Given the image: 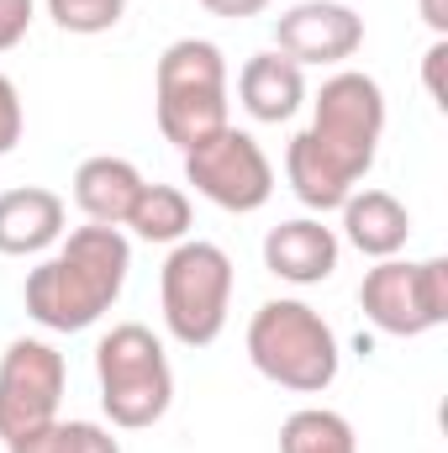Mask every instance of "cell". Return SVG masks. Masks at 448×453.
I'll return each mask as SVG.
<instances>
[{"label": "cell", "mask_w": 448, "mask_h": 453, "mask_svg": "<svg viewBox=\"0 0 448 453\" xmlns=\"http://www.w3.org/2000/svg\"><path fill=\"white\" fill-rule=\"evenodd\" d=\"M121 226H132L143 242H185V232H190V201L174 185H143Z\"/></svg>", "instance_id": "16"}, {"label": "cell", "mask_w": 448, "mask_h": 453, "mask_svg": "<svg viewBox=\"0 0 448 453\" xmlns=\"http://www.w3.org/2000/svg\"><path fill=\"white\" fill-rule=\"evenodd\" d=\"M16 142H21V96H16V85L0 74V158H5Z\"/></svg>", "instance_id": "20"}, {"label": "cell", "mask_w": 448, "mask_h": 453, "mask_svg": "<svg viewBox=\"0 0 448 453\" xmlns=\"http://www.w3.org/2000/svg\"><path fill=\"white\" fill-rule=\"evenodd\" d=\"M64 237V201L42 185H27V190H5L0 196V253L11 258H27V253H42Z\"/></svg>", "instance_id": "12"}, {"label": "cell", "mask_w": 448, "mask_h": 453, "mask_svg": "<svg viewBox=\"0 0 448 453\" xmlns=\"http://www.w3.org/2000/svg\"><path fill=\"white\" fill-rule=\"evenodd\" d=\"M132 269V248L116 226H80L69 242L27 274V311L48 333H85L116 306Z\"/></svg>", "instance_id": "2"}, {"label": "cell", "mask_w": 448, "mask_h": 453, "mask_svg": "<svg viewBox=\"0 0 448 453\" xmlns=\"http://www.w3.org/2000/svg\"><path fill=\"white\" fill-rule=\"evenodd\" d=\"M274 42L290 64H343L359 53L364 21L337 0H301L274 21Z\"/></svg>", "instance_id": "10"}, {"label": "cell", "mask_w": 448, "mask_h": 453, "mask_svg": "<svg viewBox=\"0 0 448 453\" xmlns=\"http://www.w3.org/2000/svg\"><path fill=\"white\" fill-rule=\"evenodd\" d=\"M137 190H143V174H137L127 158H112V153L85 158V164L74 169V201H80V211H85L90 222H101V226L127 222Z\"/></svg>", "instance_id": "15"}, {"label": "cell", "mask_w": 448, "mask_h": 453, "mask_svg": "<svg viewBox=\"0 0 448 453\" xmlns=\"http://www.w3.org/2000/svg\"><path fill=\"white\" fill-rule=\"evenodd\" d=\"M185 180H190L212 206L237 211V217L259 211V206L274 196V169H269L264 148H259L248 132H237V127L212 132L206 142H196V148L185 153Z\"/></svg>", "instance_id": "8"}, {"label": "cell", "mask_w": 448, "mask_h": 453, "mask_svg": "<svg viewBox=\"0 0 448 453\" xmlns=\"http://www.w3.org/2000/svg\"><path fill=\"white\" fill-rule=\"evenodd\" d=\"M64 353L42 338H16L0 353V438L16 443L58 417L64 401Z\"/></svg>", "instance_id": "9"}, {"label": "cell", "mask_w": 448, "mask_h": 453, "mask_svg": "<svg viewBox=\"0 0 448 453\" xmlns=\"http://www.w3.org/2000/svg\"><path fill=\"white\" fill-rule=\"evenodd\" d=\"M237 96H243L253 121H290L301 111V101H306V74L285 53H253L243 64Z\"/></svg>", "instance_id": "13"}, {"label": "cell", "mask_w": 448, "mask_h": 453, "mask_svg": "<svg viewBox=\"0 0 448 453\" xmlns=\"http://www.w3.org/2000/svg\"><path fill=\"white\" fill-rule=\"evenodd\" d=\"M280 453H359V443H353V427H348L337 411L306 406V411L285 417V427H280Z\"/></svg>", "instance_id": "17"}, {"label": "cell", "mask_w": 448, "mask_h": 453, "mask_svg": "<svg viewBox=\"0 0 448 453\" xmlns=\"http://www.w3.org/2000/svg\"><path fill=\"white\" fill-rule=\"evenodd\" d=\"M422 16H428V27L444 37L448 32V11H444V0H422Z\"/></svg>", "instance_id": "24"}, {"label": "cell", "mask_w": 448, "mask_h": 453, "mask_svg": "<svg viewBox=\"0 0 448 453\" xmlns=\"http://www.w3.org/2000/svg\"><path fill=\"white\" fill-rule=\"evenodd\" d=\"M153 101H158V132L190 153L196 142H206L212 132L227 127V64L222 48L206 42V37H180L164 48L158 58V85H153Z\"/></svg>", "instance_id": "3"}, {"label": "cell", "mask_w": 448, "mask_h": 453, "mask_svg": "<svg viewBox=\"0 0 448 453\" xmlns=\"http://www.w3.org/2000/svg\"><path fill=\"white\" fill-rule=\"evenodd\" d=\"M212 16H227V21H243V16H259L269 0H201Z\"/></svg>", "instance_id": "22"}, {"label": "cell", "mask_w": 448, "mask_h": 453, "mask_svg": "<svg viewBox=\"0 0 448 453\" xmlns=\"http://www.w3.org/2000/svg\"><path fill=\"white\" fill-rule=\"evenodd\" d=\"M337 211H343L348 242H353L359 253H369V258H396V253L406 248V237H412V217H406V206H401L390 190L348 196Z\"/></svg>", "instance_id": "14"}, {"label": "cell", "mask_w": 448, "mask_h": 453, "mask_svg": "<svg viewBox=\"0 0 448 453\" xmlns=\"http://www.w3.org/2000/svg\"><path fill=\"white\" fill-rule=\"evenodd\" d=\"M359 306L380 333L422 338L448 322V264L444 258H422V264L380 258L359 285Z\"/></svg>", "instance_id": "7"}, {"label": "cell", "mask_w": 448, "mask_h": 453, "mask_svg": "<svg viewBox=\"0 0 448 453\" xmlns=\"http://www.w3.org/2000/svg\"><path fill=\"white\" fill-rule=\"evenodd\" d=\"M380 132H385V96H380V85L369 74H359V69L333 74L322 85V96H317L312 127L290 137V153H285L290 190L312 211H337L353 196V185L369 174Z\"/></svg>", "instance_id": "1"}, {"label": "cell", "mask_w": 448, "mask_h": 453, "mask_svg": "<svg viewBox=\"0 0 448 453\" xmlns=\"http://www.w3.org/2000/svg\"><path fill=\"white\" fill-rule=\"evenodd\" d=\"M5 453H121V443L106 427H96V422H58L53 417L48 427L5 443Z\"/></svg>", "instance_id": "18"}, {"label": "cell", "mask_w": 448, "mask_h": 453, "mask_svg": "<svg viewBox=\"0 0 448 453\" xmlns=\"http://www.w3.org/2000/svg\"><path fill=\"white\" fill-rule=\"evenodd\" d=\"M248 358L264 380L301 395L337 380V338L306 301H264L248 322Z\"/></svg>", "instance_id": "4"}, {"label": "cell", "mask_w": 448, "mask_h": 453, "mask_svg": "<svg viewBox=\"0 0 448 453\" xmlns=\"http://www.w3.org/2000/svg\"><path fill=\"white\" fill-rule=\"evenodd\" d=\"M444 58H448V42L438 37V42L428 48V90H433L438 106H444Z\"/></svg>", "instance_id": "23"}, {"label": "cell", "mask_w": 448, "mask_h": 453, "mask_svg": "<svg viewBox=\"0 0 448 453\" xmlns=\"http://www.w3.org/2000/svg\"><path fill=\"white\" fill-rule=\"evenodd\" d=\"M32 27V0H0V53L16 48Z\"/></svg>", "instance_id": "21"}, {"label": "cell", "mask_w": 448, "mask_h": 453, "mask_svg": "<svg viewBox=\"0 0 448 453\" xmlns=\"http://www.w3.org/2000/svg\"><path fill=\"white\" fill-rule=\"evenodd\" d=\"M164 296V327L185 348H206L222 338L227 327V301H232V258L217 242H180L164 258L158 274Z\"/></svg>", "instance_id": "6"}, {"label": "cell", "mask_w": 448, "mask_h": 453, "mask_svg": "<svg viewBox=\"0 0 448 453\" xmlns=\"http://www.w3.org/2000/svg\"><path fill=\"white\" fill-rule=\"evenodd\" d=\"M264 269L290 285H322L337 269V237L322 222H280L264 237Z\"/></svg>", "instance_id": "11"}, {"label": "cell", "mask_w": 448, "mask_h": 453, "mask_svg": "<svg viewBox=\"0 0 448 453\" xmlns=\"http://www.w3.org/2000/svg\"><path fill=\"white\" fill-rule=\"evenodd\" d=\"M96 374H101V406L116 427L137 433L153 427L169 401H174V374L164 358V342L153 338L143 322L112 327L96 348Z\"/></svg>", "instance_id": "5"}, {"label": "cell", "mask_w": 448, "mask_h": 453, "mask_svg": "<svg viewBox=\"0 0 448 453\" xmlns=\"http://www.w3.org/2000/svg\"><path fill=\"white\" fill-rule=\"evenodd\" d=\"M48 16L64 32L96 37V32H112L116 21L127 16V0H48Z\"/></svg>", "instance_id": "19"}]
</instances>
